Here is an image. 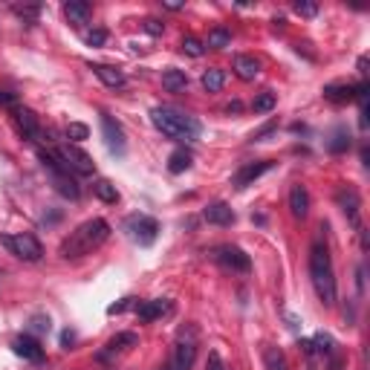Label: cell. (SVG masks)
Segmentation results:
<instances>
[{
  "mask_svg": "<svg viewBox=\"0 0 370 370\" xmlns=\"http://www.w3.org/2000/svg\"><path fill=\"white\" fill-rule=\"evenodd\" d=\"M110 238V226L107 220H87L81 223L75 231H70V238L61 243V258L64 260H75V258H84L90 252H96L105 240Z\"/></svg>",
  "mask_w": 370,
  "mask_h": 370,
  "instance_id": "obj_1",
  "label": "cell"
},
{
  "mask_svg": "<svg viewBox=\"0 0 370 370\" xmlns=\"http://www.w3.org/2000/svg\"><path fill=\"white\" fill-rule=\"evenodd\" d=\"M290 211L295 220H304L310 214V191L304 189V185H292L290 191Z\"/></svg>",
  "mask_w": 370,
  "mask_h": 370,
  "instance_id": "obj_17",
  "label": "cell"
},
{
  "mask_svg": "<svg viewBox=\"0 0 370 370\" xmlns=\"http://www.w3.org/2000/svg\"><path fill=\"white\" fill-rule=\"evenodd\" d=\"M263 364H266V370H287V356H284V350L266 347V350H263Z\"/></svg>",
  "mask_w": 370,
  "mask_h": 370,
  "instance_id": "obj_26",
  "label": "cell"
},
{
  "mask_svg": "<svg viewBox=\"0 0 370 370\" xmlns=\"http://www.w3.org/2000/svg\"><path fill=\"white\" fill-rule=\"evenodd\" d=\"M92 194H96L102 203H116L119 200V191H116V185L110 179H96V182H92Z\"/></svg>",
  "mask_w": 370,
  "mask_h": 370,
  "instance_id": "obj_24",
  "label": "cell"
},
{
  "mask_svg": "<svg viewBox=\"0 0 370 370\" xmlns=\"http://www.w3.org/2000/svg\"><path fill=\"white\" fill-rule=\"evenodd\" d=\"M90 70L99 75V81H102L105 87H113V90H116V87H125V81H127L125 73L116 70V67H110V64H90Z\"/></svg>",
  "mask_w": 370,
  "mask_h": 370,
  "instance_id": "obj_18",
  "label": "cell"
},
{
  "mask_svg": "<svg viewBox=\"0 0 370 370\" xmlns=\"http://www.w3.org/2000/svg\"><path fill=\"white\" fill-rule=\"evenodd\" d=\"M189 168H191V154L185 151V148H176L168 157V171L171 174H182V171H189Z\"/></svg>",
  "mask_w": 370,
  "mask_h": 370,
  "instance_id": "obj_25",
  "label": "cell"
},
{
  "mask_svg": "<svg viewBox=\"0 0 370 370\" xmlns=\"http://www.w3.org/2000/svg\"><path fill=\"white\" fill-rule=\"evenodd\" d=\"M359 73H361V75L367 73V58H359Z\"/></svg>",
  "mask_w": 370,
  "mask_h": 370,
  "instance_id": "obj_42",
  "label": "cell"
},
{
  "mask_svg": "<svg viewBox=\"0 0 370 370\" xmlns=\"http://www.w3.org/2000/svg\"><path fill=\"white\" fill-rule=\"evenodd\" d=\"M73 339H75V336H73V333H70V330H67V333H64V336H61V342H64V344H67V347H70V344H73Z\"/></svg>",
  "mask_w": 370,
  "mask_h": 370,
  "instance_id": "obj_41",
  "label": "cell"
},
{
  "mask_svg": "<svg viewBox=\"0 0 370 370\" xmlns=\"http://www.w3.org/2000/svg\"><path fill=\"white\" fill-rule=\"evenodd\" d=\"M182 53H189L191 58H200V56L206 53V46H203L197 38H191V35H189V38H182Z\"/></svg>",
  "mask_w": 370,
  "mask_h": 370,
  "instance_id": "obj_30",
  "label": "cell"
},
{
  "mask_svg": "<svg viewBox=\"0 0 370 370\" xmlns=\"http://www.w3.org/2000/svg\"><path fill=\"white\" fill-rule=\"evenodd\" d=\"M12 350H15L21 359H26V361H41V359H43V347H41V342L32 339V336H18V339L12 342Z\"/></svg>",
  "mask_w": 370,
  "mask_h": 370,
  "instance_id": "obj_15",
  "label": "cell"
},
{
  "mask_svg": "<svg viewBox=\"0 0 370 370\" xmlns=\"http://www.w3.org/2000/svg\"><path fill=\"white\" fill-rule=\"evenodd\" d=\"M151 122L162 136L176 139V142H194V139L200 136V122L174 110V107H154Z\"/></svg>",
  "mask_w": 370,
  "mask_h": 370,
  "instance_id": "obj_3",
  "label": "cell"
},
{
  "mask_svg": "<svg viewBox=\"0 0 370 370\" xmlns=\"http://www.w3.org/2000/svg\"><path fill=\"white\" fill-rule=\"evenodd\" d=\"M125 228L130 231V238L139 246H151L157 240V235H159V223L154 217H148V214H130L125 220Z\"/></svg>",
  "mask_w": 370,
  "mask_h": 370,
  "instance_id": "obj_6",
  "label": "cell"
},
{
  "mask_svg": "<svg viewBox=\"0 0 370 370\" xmlns=\"http://www.w3.org/2000/svg\"><path fill=\"white\" fill-rule=\"evenodd\" d=\"M32 330H35V333H50V318L35 315V318H32Z\"/></svg>",
  "mask_w": 370,
  "mask_h": 370,
  "instance_id": "obj_38",
  "label": "cell"
},
{
  "mask_svg": "<svg viewBox=\"0 0 370 370\" xmlns=\"http://www.w3.org/2000/svg\"><path fill=\"white\" fill-rule=\"evenodd\" d=\"M206 370H226V364H223V359H220V353H217V350H211V353H208Z\"/></svg>",
  "mask_w": 370,
  "mask_h": 370,
  "instance_id": "obj_37",
  "label": "cell"
},
{
  "mask_svg": "<svg viewBox=\"0 0 370 370\" xmlns=\"http://www.w3.org/2000/svg\"><path fill=\"white\" fill-rule=\"evenodd\" d=\"M235 73H238V78H243V81H255L258 73H260V64H258L252 56H238V58H235Z\"/></svg>",
  "mask_w": 370,
  "mask_h": 370,
  "instance_id": "obj_22",
  "label": "cell"
},
{
  "mask_svg": "<svg viewBox=\"0 0 370 370\" xmlns=\"http://www.w3.org/2000/svg\"><path fill=\"white\" fill-rule=\"evenodd\" d=\"M269 168H272V162H266V159H263V162H249V165H243V168L235 174V189L243 191L246 185H252V182H255L260 174H266Z\"/></svg>",
  "mask_w": 370,
  "mask_h": 370,
  "instance_id": "obj_14",
  "label": "cell"
},
{
  "mask_svg": "<svg viewBox=\"0 0 370 370\" xmlns=\"http://www.w3.org/2000/svg\"><path fill=\"white\" fill-rule=\"evenodd\" d=\"M295 12H298L301 18H315V15H318V6H315V4H295Z\"/></svg>",
  "mask_w": 370,
  "mask_h": 370,
  "instance_id": "obj_36",
  "label": "cell"
},
{
  "mask_svg": "<svg viewBox=\"0 0 370 370\" xmlns=\"http://www.w3.org/2000/svg\"><path fill=\"white\" fill-rule=\"evenodd\" d=\"M84 41H87V46H105L107 32H105V29H90V32L84 35Z\"/></svg>",
  "mask_w": 370,
  "mask_h": 370,
  "instance_id": "obj_33",
  "label": "cell"
},
{
  "mask_svg": "<svg viewBox=\"0 0 370 370\" xmlns=\"http://www.w3.org/2000/svg\"><path fill=\"white\" fill-rule=\"evenodd\" d=\"M136 315L142 318V321H154V318H159V315H165V312H171V301H165V298H154V301H139L136 307Z\"/></svg>",
  "mask_w": 370,
  "mask_h": 370,
  "instance_id": "obj_16",
  "label": "cell"
},
{
  "mask_svg": "<svg viewBox=\"0 0 370 370\" xmlns=\"http://www.w3.org/2000/svg\"><path fill=\"white\" fill-rule=\"evenodd\" d=\"M162 87L168 92H179V90L189 87V75H185L182 70H165L162 73Z\"/></svg>",
  "mask_w": 370,
  "mask_h": 370,
  "instance_id": "obj_23",
  "label": "cell"
},
{
  "mask_svg": "<svg viewBox=\"0 0 370 370\" xmlns=\"http://www.w3.org/2000/svg\"><path fill=\"white\" fill-rule=\"evenodd\" d=\"M15 122H18V127L23 130V136H29V139H38V136H41L38 116H35L32 110H26V107H18V110H15Z\"/></svg>",
  "mask_w": 370,
  "mask_h": 370,
  "instance_id": "obj_20",
  "label": "cell"
},
{
  "mask_svg": "<svg viewBox=\"0 0 370 370\" xmlns=\"http://www.w3.org/2000/svg\"><path fill=\"white\" fill-rule=\"evenodd\" d=\"M203 217L208 223H214V226H231V223H235V211H231V206H226V203H211L203 211Z\"/></svg>",
  "mask_w": 370,
  "mask_h": 370,
  "instance_id": "obj_19",
  "label": "cell"
},
{
  "mask_svg": "<svg viewBox=\"0 0 370 370\" xmlns=\"http://www.w3.org/2000/svg\"><path fill=\"white\" fill-rule=\"evenodd\" d=\"M223 84H226V73H223V70L211 67V70H206V73H203V87H206L208 92L223 90Z\"/></svg>",
  "mask_w": 370,
  "mask_h": 370,
  "instance_id": "obj_27",
  "label": "cell"
},
{
  "mask_svg": "<svg viewBox=\"0 0 370 370\" xmlns=\"http://www.w3.org/2000/svg\"><path fill=\"white\" fill-rule=\"evenodd\" d=\"M0 246H6L9 255H15L26 263H38L43 258V246L38 243L35 235H0Z\"/></svg>",
  "mask_w": 370,
  "mask_h": 370,
  "instance_id": "obj_5",
  "label": "cell"
},
{
  "mask_svg": "<svg viewBox=\"0 0 370 370\" xmlns=\"http://www.w3.org/2000/svg\"><path fill=\"white\" fill-rule=\"evenodd\" d=\"M336 203H339V208L344 211V217H347L353 226H359V208H361V200H359L356 189H339Z\"/></svg>",
  "mask_w": 370,
  "mask_h": 370,
  "instance_id": "obj_12",
  "label": "cell"
},
{
  "mask_svg": "<svg viewBox=\"0 0 370 370\" xmlns=\"http://www.w3.org/2000/svg\"><path fill=\"white\" fill-rule=\"evenodd\" d=\"M315 344H318L321 353H330V344H333V342H330L327 336H321V333H318V336H315Z\"/></svg>",
  "mask_w": 370,
  "mask_h": 370,
  "instance_id": "obj_40",
  "label": "cell"
},
{
  "mask_svg": "<svg viewBox=\"0 0 370 370\" xmlns=\"http://www.w3.org/2000/svg\"><path fill=\"white\" fill-rule=\"evenodd\" d=\"M136 342H139V336L136 333H119V336H113L102 350H99V361H113L116 356H122V353H127L130 347H136Z\"/></svg>",
  "mask_w": 370,
  "mask_h": 370,
  "instance_id": "obj_10",
  "label": "cell"
},
{
  "mask_svg": "<svg viewBox=\"0 0 370 370\" xmlns=\"http://www.w3.org/2000/svg\"><path fill=\"white\" fill-rule=\"evenodd\" d=\"M367 96V84H359V87H350V84H327L324 87V99L327 102H336V105H347L353 99H364Z\"/></svg>",
  "mask_w": 370,
  "mask_h": 370,
  "instance_id": "obj_9",
  "label": "cell"
},
{
  "mask_svg": "<svg viewBox=\"0 0 370 370\" xmlns=\"http://www.w3.org/2000/svg\"><path fill=\"white\" fill-rule=\"evenodd\" d=\"M231 43V35H228V29H211L208 32V46H211V50H226V46Z\"/></svg>",
  "mask_w": 370,
  "mask_h": 370,
  "instance_id": "obj_28",
  "label": "cell"
},
{
  "mask_svg": "<svg viewBox=\"0 0 370 370\" xmlns=\"http://www.w3.org/2000/svg\"><path fill=\"white\" fill-rule=\"evenodd\" d=\"M64 15H67V21H70L73 26H84V23L90 21V6L81 4V0H70V4L64 6Z\"/></svg>",
  "mask_w": 370,
  "mask_h": 370,
  "instance_id": "obj_21",
  "label": "cell"
},
{
  "mask_svg": "<svg viewBox=\"0 0 370 370\" xmlns=\"http://www.w3.org/2000/svg\"><path fill=\"white\" fill-rule=\"evenodd\" d=\"M165 9H171V12H179V9H182V4H165Z\"/></svg>",
  "mask_w": 370,
  "mask_h": 370,
  "instance_id": "obj_43",
  "label": "cell"
},
{
  "mask_svg": "<svg viewBox=\"0 0 370 370\" xmlns=\"http://www.w3.org/2000/svg\"><path fill=\"white\" fill-rule=\"evenodd\" d=\"M102 133H105V142H107L110 154L122 157V154H125V130H122V125H119L113 116H107V113H102Z\"/></svg>",
  "mask_w": 370,
  "mask_h": 370,
  "instance_id": "obj_11",
  "label": "cell"
},
{
  "mask_svg": "<svg viewBox=\"0 0 370 370\" xmlns=\"http://www.w3.org/2000/svg\"><path fill=\"white\" fill-rule=\"evenodd\" d=\"M347 145H350V136H347L344 130H336L333 142H330V151H333V154H342V151H347Z\"/></svg>",
  "mask_w": 370,
  "mask_h": 370,
  "instance_id": "obj_32",
  "label": "cell"
},
{
  "mask_svg": "<svg viewBox=\"0 0 370 370\" xmlns=\"http://www.w3.org/2000/svg\"><path fill=\"white\" fill-rule=\"evenodd\" d=\"M136 304H139L136 298H122L119 304H110L107 312H110V315H119V312H125V310H130V307H136Z\"/></svg>",
  "mask_w": 370,
  "mask_h": 370,
  "instance_id": "obj_34",
  "label": "cell"
},
{
  "mask_svg": "<svg viewBox=\"0 0 370 370\" xmlns=\"http://www.w3.org/2000/svg\"><path fill=\"white\" fill-rule=\"evenodd\" d=\"M310 281L315 287V295L324 307H333L336 304V272H333V260H330V252L327 246H321L315 243L310 249Z\"/></svg>",
  "mask_w": 370,
  "mask_h": 370,
  "instance_id": "obj_2",
  "label": "cell"
},
{
  "mask_svg": "<svg viewBox=\"0 0 370 370\" xmlns=\"http://www.w3.org/2000/svg\"><path fill=\"white\" fill-rule=\"evenodd\" d=\"M38 12H41L38 6H15V15H18V18H23V21H35V18H38Z\"/></svg>",
  "mask_w": 370,
  "mask_h": 370,
  "instance_id": "obj_35",
  "label": "cell"
},
{
  "mask_svg": "<svg viewBox=\"0 0 370 370\" xmlns=\"http://www.w3.org/2000/svg\"><path fill=\"white\" fill-rule=\"evenodd\" d=\"M194 359H197V327L185 324V327L176 333L168 370H191V367H194Z\"/></svg>",
  "mask_w": 370,
  "mask_h": 370,
  "instance_id": "obj_4",
  "label": "cell"
},
{
  "mask_svg": "<svg viewBox=\"0 0 370 370\" xmlns=\"http://www.w3.org/2000/svg\"><path fill=\"white\" fill-rule=\"evenodd\" d=\"M50 176H53V185H56V191L75 200L78 197V185H75V176L67 171V168H50Z\"/></svg>",
  "mask_w": 370,
  "mask_h": 370,
  "instance_id": "obj_13",
  "label": "cell"
},
{
  "mask_svg": "<svg viewBox=\"0 0 370 370\" xmlns=\"http://www.w3.org/2000/svg\"><path fill=\"white\" fill-rule=\"evenodd\" d=\"M275 105H278V96H275V92H269V90H266V92H260V96L252 102L255 113H269Z\"/></svg>",
  "mask_w": 370,
  "mask_h": 370,
  "instance_id": "obj_29",
  "label": "cell"
},
{
  "mask_svg": "<svg viewBox=\"0 0 370 370\" xmlns=\"http://www.w3.org/2000/svg\"><path fill=\"white\" fill-rule=\"evenodd\" d=\"M56 154L61 157V162L67 165L70 174H81V176L92 174V159H90L81 148H75V145H61V148H56Z\"/></svg>",
  "mask_w": 370,
  "mask_h": 370,
  "instance_id": "obj_7",
  "label": "cell"
},
{
  "mask_svg": "<svg viewBox=\"0 0 370 370\" xmlns=\"http://www.w3.org/2000/svg\"><path fill=\"white\" fill-rule=\"evenodd\" d=\"M67 136L73 139V142H84V139L90 136V127L81 125V122H70V125H67Z\"/></svg>",
  "mask_w": 370,
  "mask_h": 370,
  "instance_id": "obj_31",
  "label": "cell"
},
{
  "mask_svg": "<svg viewBox=\"0 0 370 370\" xmlns=\"http://www.w3.org/2000/svg\"><path fill=\"white\" fill-rule=\"evenodd\" d=\"M162 29H165V26H162L157 18H148V21H145V32H148V35H162Z\"/></svg>",
  "mask_w": 370,
  "mask_h": 370,
  "instance_id": "obj_39",
  "label": "cell"
},
{
  "mask_svg": "<svg viewBox=\"0 0 370 370\" xmlns=\"http://www.w3.org/2000/svg\"><path fill=\"white\" fill-rule=\"evenodd\" d=\"M214 260L220 266L231 269V272H249L252 269L249 255L243 249H238V246H220V249H214Z\"/></svg>",
  "mask_w": 370,
  "mask_h": 370,
  "instance_id": "obj_8",
  "label": "cell"
}]
</instances>
